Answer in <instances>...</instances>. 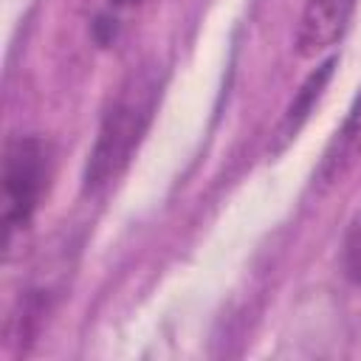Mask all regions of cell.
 Instances as JSON below:
<instances>
[{"label":"cell","mask_w":361,"mask_h":361,"mask_svg":"<svg viewBox=\"0 0 361 361\" xmlns=\"http://www.w3.org/2000/svg\"><path fill=\"white\" fill-rule=\"evenodd\" d=\"M147 118H149V99L144 93L130 90L118 102H113V107L102 118L96 144L87 158V169H85L87 192L102 189L127 166L133 149L141 141Z\"/></svg>","instance_id":"2"},{"label":"cell","mask_w":361,"mask_h":361,"mask_svg":"<svg viewBox=\"0 0 361 361\" xmlns=\"http://www.w3.org/2000/svg\"><path fill=\"white\" fill-rule=\"evenodd\" d=\"M344 274L350 282L361 285V212L350 220L344 234Z\"/></svg>","instance_id":"6"},{"label":"cell","mask_w":361,"mask_h":361,"mask_svg":"<svg viewBox=\"0 0 361 361\" xmlns=\"http://www.w3.org/2000/svg\"><path fill=\"white\" fill-rule=\"evenodd\" d=\"M361 158V93L355 96V102L347 110L344 124L338 127L330 149L324 152V161L319 166V178L324 183L338 180L355 161Z\"/></svg>","instance_id":"4"},{"label":"cell","mask_w":361,"mask_h":361,"mask_svg":"<svg viewBox=\"0 0 361 361\" xmlns=\"http://www.w3.org/2000/svg\"><path fill=\"white\" fill-rule=\"evenodd\" d=\"M116 3H133V0H116Z\"/></svg>","instance_id":"7"},{"label":"cell","mask_w":361,"mask_h":361,"mask_svg":"<svg viewBox=\"0 0 361 361\" xmlns=\"http://www.w3.org/2000/svg\"><path fill=\"white\" fill-rule=\"evenodd\" d=\"M333 65H336V59H327L324 65H319V68L305 79V85L299 87L296 99L290 102V107H288V113H285V118H282V130H279L282 138H293V133L302 127V121L307 118L310 107H313L316 99L322 96V87L327 85V79H330V73H333Z\"/></svg>","instance_id":"5"},{"label":"cell","mask_w":361,"mask_h":361,"mask_svg":"<svg viewBox=\"0 0 361 361\" xmlns=\"http://www.w3.org/2000/svg\"><path fill=\"white\" fill-rule=\"evenodd\" d=\"M355 0H307L296 28V51L316 56L336 45L350 25Z\"/></svg>","instance_id":"3"},{"label":"cell","mask_w":361,"mask_h":361,"mask_svg":"<svg viewBox=\"0 0 361 361\" xmlns=\"http://www.w3.org/2000/svg\"><path fill=\"white\" fill-rule=\"evenodd\" d=\"M51 175V147L39 135H20L3 152V234L6 245L23 234L39 209Z\"/></svg>","instance_id":"1"}]
</instances>
